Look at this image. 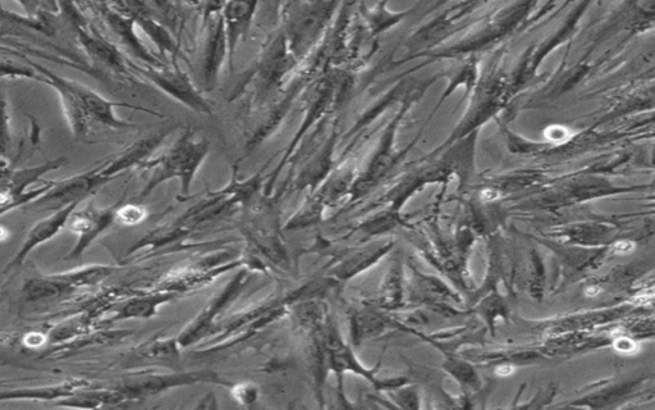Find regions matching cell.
<instances>
[{
	"label": "cell",
	"mask_w": 655,
	"mask_h": 410,
	"mask_svg": "<svg viewBox=\"0 0 655 410\" xmlns=\"http://www.w3.org/2000/svg\"><path fill=\"white\" fill-rule=\"evenodd\" d=\"M634 249H635V244L627 240L618 241V243L612 246L613 253L616 254H629Z\"/></svg>",
	"instance_id": "cell-13"
},
{
	"label": "cell",
	"mask_w": 655,
	"mask_h": 410,
	"mask_svg": "<svg viewBox=\"0 0 655 410\" xmlns=\"http://www.w3.org/2000/svg\"><path fill=\"white\" fill-rule=\"evenodd\" d=\"M137 71L148 77L153 81L160 90L168 94L177 102H181L183 106L189 107L192 111L198 113H205V115H212V108L208 102L200 94V91L192 84L189 75L182 72L180 67L174 66L169 68L163 67H139Z\"/></svg>",
	"instance_id": "cell-5"
},
{
	"label": "cell",
	"mask_w": 655,
	"mask_h": 410,
	"mask_svg": "<svg viewBox=\"0 0 655 410\" xmlns=\"http://www.w3.org/2000/svg\"><path fill=\"white\" fill-rule=\"evenodd\" d=\"M498 198L499 194L496 190L485 189L482 191V199L485 200V202H492V200H496Z\"/></svg>",
	"instance_id": "cell-15"
},
{
	"label": "cell",
	"mask_w": 655,
	"mask_h": 410,
	"mask_svg": "<svg viewBox=\"0 0 655 410\" xmlns=\"http://www.w3.org/2000/svg\"><path fill=\"white\" fill-rule=\"evenodd\" d=\"M232 396L237 403L242 405H251L258 402L259 389L258 386L251 384V382H244L232 387Z\"/></svg>",
	"instance_id": "cell-10"
},
{
	"label": "cell",
	"mask_w": 655,
	"mask_h": 410,
	"mask_svg": "<svg viewBox=\"0 0 655 410\" xmlns=\"http://www.w3.org/2000/svg\"><path fill=\"white\" fill-rule=\"evenodd\" d=\"M136 20L139 21V24L146 33L150 35V38L157 43L160 54H162L164 59L167 58V53L171 54L172 57L178 56V45L176 41L172 39V36L169 35L168 31L162 25L157 24L150 17L143 15L137 16Z\"/></svg>",
	"instance_id": "cell-8"
},
{
	"label": "cell",
	"mask_w": 655,
	"mask_h": 410,
	"mask_svg": "<svg viewBox=\"0 0 655 410\" xmlns=\"http://www.w3.org/2000/svg\"><path fill=\"white\" fill-rule=\"evenodd\" d=\"M256 2H229L223 4L222 16L226 31L229 68H235V54L238 43L245 40L251 29L256 12Z\"/></svg>",
	"instance_id": "cell-6"
},
{
	"label": "cell",
	"mask_w": 655,
	"mask_h": 410,
	"mask_svg": "<svg viewBox=\"0 0 655 410\" xmlns=\"http://www.w3.org/2000/svg\"><path fill=\"white\" fill-rule=\"evenodd\" d=\"M570 131L566 127L562 126H551L545 130V138H547L551 143L562 144L565 141L570 139Z\"/></svg>",
	"instance_id": "cell-12"
},
{
	"label": "cell",
	"mask_w": 655,
	"mask_h": 410,
	"mask_svg": "<svg viewBox=\"0 0 655 410\" xmlns=\"http://www.w3.org/2000/svg\"><path fill=\"white\" fill-rule=\"evenodd\" d=\"M599 293V289H594V287H590V289L586 290V295L589 296H594Z\"/></svg>",
	"instance_id": "cell-17"
},
{
	"label": "cell",
	"mask_w": 655,
	"mask_h": 410,
	"mask_svg": "<svg viewBox=\"0 0 655 410\" xmlns=\"http://www.w3.org/2000/svg\"><path fill=\"white\" fill-rule=\"evenodd\" d=\"M208 153V141L196 138L195 132L187 129L167 154L150 163L149 168H154L153 177L141 194V198L148 197L158 185L171 179H180L182 195L186 197L190 193L191 182L195 179L196 172Z\"/></svg>",
	"instance_id": "cell-2"
},
{
	"label": "cell",
	"mask_w": 655,
	"mask_h": 410,
	"mask_svg": "<svg viewBox=\"0 0 655 410\" xmlns=\"http://www.w3.org/2000/svg\"><path fill=\"white\" fill-rule=\"evenodd\" d=\"M296 66L297 62L288 50L285 34L279 31L264 48L259 61L247 75L244 84L238 85L233 93H235V97H238L251 82V85L254 86V103L256 106H263L274 93L282 88L285 77Z\"/></svg>",
	"instance_id": "cell-3"
},
{
	"label": "cell",
	"mask_w": 655,
	"mask_h": 410,
	"mask_svg": "<svg viewBox=\"0 0 655 410\" xmlns=\"http://www.w3.org/2000/svg\"><path fill=\"white\" fill-rule=\"evenodd\" d=\"M616 349L618 352L622 353H631L635 352L636 345L634 341H631L630 339H620L616 341Z\"/></svg>",
	"instance_id": "cell-14"
},
{
	"label": "cell",
	"mask_w": 655,
	"mask_h": 410,
	"mask_svg": "<svg viewBox=\"0 0 655 410\" xmlns=\"http://www.w3.org/2000/svg\"><path fill=\"white\" fill-rule=\"evenodd\" d=\"M512 372H513V368L510 366H503L497 369V373L499 376H510Z\"/></svg>",
	"instance_id": "cell-16"
},
{
	"label": "cell",
	"mask_w": 655,
	"mask_h": 410,
	"mask_svg": "<svg viewBox=\"0 0 655 410\" xmlns=\"http://www.w3.org/2000/svg\"><path fill=\"white\" fill-rule=\"evenodd\" d=\"M247 280H249V273L247 271H242L233 279L229 284L224 287V290L218 296L209 303L203 313L200 314L198 320L192 322V325L187 327L183 334L180 337V344L183 346L194 343L195 340H198L201 334L205 330H208L209 323L212 322L213 318L221 312L222 307L231 302L232 299H235L238 293L244 289Z\"/></svg>",
	"instance_id": "cell-7"
},
{
	"label": "cell",
	"mask_w": 655,
	"mask_h": 410,
	"mask_svg": "<svg viewBox=\"0 0 655 410\" xmlns=\"http://www.w3.org/2000/svg\"><path fill=\"white\" fill-rule=\"evenodd\" d=\"M224 3H205V43L201 59V80L204 90L212 91L217 85L219 71L228 54L222 9Z\"/></svg>",
	"instance_id": "cell-4"
},
{
	"label": "cell",
	"mask_w": 655,
	"mask_h": 410,
	"mask_svg": "<svg viewBox=\"0 0 655 410\" xmlns=\"http://www.w3.org/2000/svg\"><path fill=\"white\" fill-rule=\"evenodd\" d=\"M116 217L123 225L132 226L143 221L146 217V212L139 205H126V207L119 209Z\"/></svg>",
	"instance_id": "cell-11"
},
{
	"label": "cell",
	"mask_w": 655,
	"mask_h": 410,
	"mask_svg": "<svg viewBox=\"0 0 655 410\" xmlns=\"http://www.w3.org/2000/svg\"><path fill=\"white\" fill-rule=\"evenodd\" d=\"M338 3L290 2L282 4V33L297 65L310 56L331 25Z\"/></svg>",
	"instance_id": "cell-1"
},
{
	"label": "cell",
	"mask_w": 655,
	"mask_h": 410,
	"mask_svg": "<svg viewBox=\"0 0 655 410\" xmlns=\"http://www.w3.org/2000/svg\"><path fill=\"white\" fill-rule=\"evenodd\" d=\"M324 212V207L319 202H316L313 195H311L305 204L302 205L299 212L287 222L285 227L286 230H301L310 227L311 225H316L320 220H322V214Z\"/></svg>",
	"instance_id": "cell-9"
}]
</instances>
